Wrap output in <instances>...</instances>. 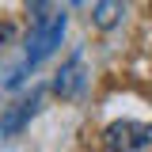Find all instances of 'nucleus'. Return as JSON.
<instances>
[{
	"label": "nucleus",
	"mask_w": 152,
	"mask_h": 152,
	"mask_svg": "<svg viewBox=\"0 0 152 152\" xmlns=\"http://www.w3.org/2000/svg\"><path fill=\"white\" fill-rule=\"evenodd\" d=\"M61 34H65V15H61V12H57V15L38 19L34 34H31V42H27V57H23V69H19V72L8 80V84H19L27 69H34L38 61H46V57H50L57 46H61Z\"/></svg>",
	"instance_id": "obj_1"
},
{
	"label": "nucleus",
	"mask_w": 152,
	"mask_h": 152,
	"mask_svg": "<svg viewBox=\"0 0 152 152\" xmlns=\"http://www.w3.org/2000/svg\"><path fill=\"white\" fill-rule=\"evenodd\" d=\"M107 152H152V126L148 122H114L103 133Z\"/></svg>",
	"instance_id": "obj_2"
},
{
	"label": "nucleus",
	"mask_w": 152,
	"mask_h": 152,
	"mask_svg": "<svg viewBox=\"0 0 152 152\" xmlns=\"http://www.w3.org/2000/svg\"><path fill=\"white\" fill-rule=\"evenodd\" d=\"M53 91L61 95V99H76V95L84 91V57H80V53H76V57H69V65L57 72Z\"/></svg>",
	"instance_id": "obj_3"
},
{
	"label": "nucleus",
	"mask_w": 152,
	"mask_h": 152,
	"mask_svg": "<svg viewBox=\"0 0 152 152\" xmlns=\"http://www.w3.org/2000/svg\"><path fill=\"white\" fill-rule=\"evenodd\" d=\"M38 99H42V95L34 91V95H27L23 103H15V110H8V114H4V122H0V133H8V137H12V133H19L23 126H27V118L38 110Z\"/></svg>",
	"instance_id": "obj_4"
},
{
	"label": "nucleus",
	"mask_w": 152,
	"mask_h": 152,
	"mask_svg": "<svg viewBox=\"0 0 152 152\" xmlns=\"http://www.w3.org/2000/svg\"><path fill=\"white\" fill-rule=\"evenodd\" d=\"M91 15H95V27L99 31H110L114 23H118V15H122V0H99Z\"/></svg>",
	"instance_id": "obj_5"
},
{
	"label": "nucleus",
	"mask_w": 152,
	"mask_h": 152,
	"mask_svg": "<svg viewBox=\"0 0 152 152\" xmlns=\"http://www.w3.org/2000/svg\"><path fill=\"white\" fill-rule=\"evenodd\" d=\"M42 4H46V0H27V8H34V12L42 8Z\"/></svg>",
	"instance_id": "obj_6"
},
{
	"label": "nucleus",
	"mask_w": 152,
	"mask_h": 152,
	"mask_svg": "<svg viewBox=\"0 0 152 152\" xmlns=\"http://www.w3.org/2000/svg\"><path fill=\"white\" fill-rule=\"evenodd\" d=\"M4 38H8V27H0V42H4Z\"/></svg>",
	"instance_id": "obj_7"
}]
</instances>
